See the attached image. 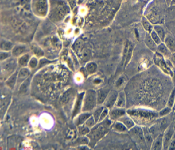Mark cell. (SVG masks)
Here are the masks:
<instances>
[{
  "mask_svg": "<svg viewBox=\"0 0 175 150\" xmlns=\"http://www.w3.org/2000/svg\"><path fill=\"white\" fill-rule=\"evenodd\" d=\"M112 120L108 116L102 121L97 123L87 135L90 140L89 146L94 147L98 141L106 136L109 131L110 127L112 126Z\"/></svg>",
  "mask_w": 175,
  "mask_h": 150,
  "instance_id": "6da1fadb",
  "label": "cell"
},
{
  "mask_svg": "<svg viewBox=\"0 0 175 150\" xmlns=\"http://www.w3.org/2000/svg\"><path fill=\"white\" fill-rule=\"evenodd\" d=\"M97 105V91L93 90H87L83 97L82 112H91L96 108Z\"/></svg>",
  "mask_w": 175,
  "mask_h": 150,
  "instance_id": "7a4b0ae2",
  "label": "cell"
},
{
  "mask_svg": "<svg viewBox=\"0 0 175 150\" xmlns=\"http://www.w3.org/2000/svg\"><path fill=\"white\" fill-rule=\"evenodd\" d=\"M128 132L130 137L133 140L138 147L143 150L148 149L145 141L142 127L136 125L132 129H129Z\"/></svg>",
  "mask_w": 175,
  "mask_h": 150,
  "instance_id": "3957f363",
  "label": "cell"
},
{
  "mask_svg": "<svg viewBox=\"0 0 175 150\" xmlns=\"http://www.w3.org/2000/svg\"><path fill=\"white\" fill-rule=\"evenodd\" d=\"M17 66V62L13 58H8L3 61L1 63V71L7 74L12 75L14 72H15L16 68Z\"/></svg>",
  "mask_w": 175,
  "mask_h": 150,
  "instance_id": "277c9868",
  "label": "cell"
},
{
  "mask_svg": "<svg viewBox=\"0 0 175 150\" xmlns=\"http://www.w3.org/2000/svg\"><path fill=\"white\" fill-rule=\"evenodd\" d=\"M118 92L115 90H111L104 102V106L109 110L115 107L118 97Z\"/></svg>",
  "mask_w": 175,
  "mask_h": 150,
  "instance_id": "5b68a950",
  "label": "cell"
},
{
  "mask_svg": "<svg viewBox=\"0 0 175 150\" xmlns=\"http://www.w3.org/2000/svg\"><path fill=\"white\" fill-rule=\"evenodd\" d=\"M173 115L170 114L166 116L161 117L160 120H158L157 121V124L159 126L160 131L162 133H163V132H165L167 129L171 125L173 118Z\"/></svg>",
  "mask_w": 175,
  "mask_h": 150,
  "instance_id": "8992f818",
  "label": "cell"
},
{
  "mask_svg": "<svg viewBox=\"0 0 175 150\" xmlns=\"http://www.w3.org/2000/svg\"><path fill=\"white\" fill-rule=\"evenodd\" d=\"M126 114L125 108L114 107L109 110L108 117L112 121H117L122 116Z\"/></svg>",
  "mask_w": 175,
  "mask_h": 150,
  "instance_id": "52a82bcc",
  "label": "cell"
},
{
  "mask_svg": "<svg viewBox=\"0 0 175 150\" xmlns=\"http://www.w3.org/2000/svg\"><path fill=\"white\" fill-rule=\"evenodd\" d=\"M175 130L171 125L163 133V149L168 150L169 142L171 140L173 135L175 133Z\"/></svg>",
  "mask_w": 175,
  "mask_h": 150,
  "instance_id": "ba28073f",
  "label": "cell"
},
{
  "mask_svg": "<svg viewBox=\"0 0 175 150\" xmlns=\"http://www.w3.org/2000/svg\"><path fill=\"white\" fill-rule=\"evenodd\" d=\"M85 92H82V93H79L77 95L76 99V103L74 105V107L72 111V117H75L79 114L80 111H82V106H83V97L84 95Z\"/></svg>",
  "mask_w": 175,
  "mask_h": 150,
  "instance_id": "9c48e42d",
  "label": "cell"
},
{
  "mask_svg": "<svg viewBox=\"0 0 175 150\" xmlns=\"http://www.w3.org/2000/svg\"><path fill=\"white\" fill-rule=\"evenodd\" d=\"M111 90L109 88H102L97 91V104L102 105L106 100Z\"/></svg>",
  "mask_w": 175,
  "mask_h": 150,
  "instance_id": "30bf717a",
  "label": "cell"
},
{
  "mask_svg": "<svg viewBox=\"0 0 175 150\" xmlns=\"http://www.w3.org/2000/svg\"><path fill=\"white\" fill-rule=\"evenodd\" d=\"M92 114L89 112H82V114H78L76 116L74 120V123L76 126H80L84 124L85 121L87 120L88 118L91 117Z\"/></svg>",
  "mask_w": 175,
  "mask_h": 150,
  "instance_id": "8fae6325",
  "label": "cell"
},
{
  "mask_svg": "<svg viewBox=\"0 0 175 150\" xmlns=\"http://www.w3.org/2000/svg\"><path fill=\"white\" fill-rule=\"evenodd\" d=\"M30 75L31 71L29 68L26 67H22L18 71V83L21 84L23 81H24L28 77H29Z\"/></svg>",
  "mask_w": 175,
  "mask_h": 150,
  "instance_id": "7c38bea8",
  "label": "cell"
},
{
  "mask_svg": "<svg viewBox=\"0 0 175 150\" xmlns=\"http://www.w3.org/2000/svg\"><path fill=\"white\" fill-rule=\"evenodd\" d=\"M112 129L115 132L119 133H124L128 132L129 129H127L126 126L119 121H115V122L112 125Z\"/></svg>",
  "mask_w": 175,
  "mask_h": 150,
  "instance_id": "4fadbf2b",
  "label": "cell"
},
{
  "mask_svg": "<svg viewBox=\"0 0 175 150\" xmlns=\"http://www.w3.org/2000/svg\"><path fill=\"white\" fill-rule=\"evenodd\" d=\"M115 107L125 108L126 106V95L124 91H121L118 93V97L115 104Z\"/></svg>",
  "mask_w": 175,
  "mask_h": 150,
  "instance_id": "5bb4252c",
  "label": "cell"
},
{
  "mask_svg": "<svg viewBox=\"0 0 175 150\" xmlns=\"http://www.w3.org/2000/svg\"><path fill=\"white\" fill-rule=\"evenodd\" d=\"M18 71H16L12 75H10L6 80V85L11 89H14V87H15L16 84L18 83Z\"/></svg>",
  "mask_w": 175,
  "mask_h": 150,
  "instance_id": "9a60e30c",
  "label": "cell"
},
{
  "mask_svg": "<svg viewBox=\"0 0 175 150\" xmlns=\"http://www.w3.org/2000/svg\"><path fill=\"white\" fill-rule=\"evenodd\" d=\"M163 149V133H161L155 138L152 144L151 150H161Z\"/></svg>",
  "mask_w": 175,
  "mask_h": 150,
  "instance_id": "2e32d148",
  "label": "cell"
},
{
  "mask_svg": "<svg viewBox=\"0 0 175 150\" xmlns=\"http://www.w3.org/2000/svg\"><path fill=\"white\" fill-rule=\"evenodd\" d=\"M118 121L123 123L128 129H130L134 126H136L134 121L127 114H125L123 116H122L119 119H118Z\"/></svg>",
  "mask_w": 175,
  "mask_h": 150,
  "instance_id": "e0dca14e",
  "label": "cell"
},
{
  "mask_svg": "<svg viewBox=\"0 0 175 150\" xmlns=\"http://www.w3.org/2000/svg\"><path fill=\"white\" fill-rule=\"evenodd\" d=\"M145 44L148 47L149 49H150L151 51L155 52L157 50L158 45L156 43L153 39L151 37V35L149 33H147L145 39Z\"/></svg>",
  "mask_w": 175,
  "mask_h": 150,
  "instance_id": "ac0fdd59",
  "label": "cell"
},
{
  "mask_svg": "<svg viewBox=\"0 0 175 150\" xmlns=\"http://www.w3.org/2000/svg\"><path fill=\"white\" fill-rule=\"evenodd\" d=\"M142 129H143V135H144V137H145V141L146 144L148 147V149L151 150V146L152 143L154 142V138H152V136H151L150 133L148 131V129L146 127H142Z\"/></svg>",
  "mask_w": 175,
  "mask_h": 150,
  "instance_id": "d6986e66",
  "label": "cell"
},
{
  "mask_svg": "<svg viewBox=\"0 0 175 150\" xmlns=\"http://www.w3.org/2000/svg\"><path fill=\"white\" fill-rule=\"evenodd\" d=\"M165 45L169 49L171 53L175 52V39L171 35H167L165 39Z\"/></svg>",
  "mask_w": 175,
  "mask_h": 150,
  "instance_id": "ffe728a7",
  "label": "cell"
},
{
  "mask_svg": "<svg viewBox=\"0 0 175 150\" xmlns=\"http://www.w3.org/2000/svg\"><path fill=\"white\" fill-rule=\"evenodd\" d=\"M27 51V48L25 46L18 45L14 47L12 51V54L14 57H18Z\"/></svg>",
  "mask_w": 175,
  "mask_h": 150,
  "instance_id": "44dd1931",
  "label": "cell"
},
{
  "mask_svg": "<svg viewBox=\"0 0 175 150\" xmlns=\"http://www.w3.org/2000/svg\"><path fill=\"white\" fill-rule=\"evenodd\" d=\"M157 51L165 57H169L171 56V52L169 51L166 45L163 43H161L160 45H158Z\"/></svg>",
  "mask_w": 175,
  "mask_h": 150,
  "instance_id": "7402d4cb",
  "label": "cell"
},
{
  "mask_svg": "<svg viewBox=\"0 0 175 150\" xmlns=\"http://www.w3.org/2000/svg\"><path fill=\"white\" fill-rule=\"evenodd\" d=\"M31 80V77L30 76L21 83L18 90L19 93L24 94L27 92L30 85Z\"/></svg>",
  "mask_w": 175,
  "mask_h": 150,
  "instance_id": "603a6c76",
  "label": "cell"
},
{
  "mask_svg": "<svg viewBox=\"0 0 175 150\" xmlns=\"http://www.w3.org/2000/svg\"><path fill=\"white\" fill-rule=\"evenodd\" d=\"M73 95H74V91L72 89L67 90V91L64 93L63 95L61 97V103L63 105L67 104L70 101V99H72Z\"/></svg>",
  "mask_w": 175,
  "mask_h": 150,
  "instance_id": "cb8c5ba5",
  "label": "cell"
},
{
  "mask_svg": "<svg viewBox=\"0 0 175 150\" xmlns=\"http://www.w3.org/2000/svg\"><path fill=\"white\" fill-rule=\"evenodd\" d=\"M148 131L150 133L152 138H154V140L156 138H157V137L159 135L162 133L161 131H160L159 126L158 125L157 123H155L154 125H153L152 126H151L150 128H148Z\"/></svg>",
  "mask_w": 175,
  "mask_h": 150,
  "instance_id": "d4e9b609",
  "label": "cell"
},
{
  "mask_svg": "<svg viewBox=\"0 0 175 150\" xmlns=\"http://www.w3.org/2000/svg\"><path fill=\"white\" fill-rule=\"evenodd\" d=\"M11 100L10 97H6L5 98H3L1 99V116H3L5 114V112L6 111L8 106L9 105Z\"/></svg>",
  "mask_w": 175,
  "mask_h": 150,
  "instance_id": "484cf974",
  "label": "cell"
},
{
  "mask_svg": "<svg viewBox=\"0 0 175 150\" xmlns=\"http://www.w3.org/2000/svg\"><path fill=\"white\" fill-rule=\"evenodd\" d=\"M30 60V55L29 54H24L19 58L18 60V65L22 67H27L29 66Z\"/></svg>",
  "mask_w": 175,
  "mask_h": 150,
  "instance_id": "4316f807",
  "label": "cell"
},
{
  "mask_svg": "<svg viewBox=\"0 0 175 150\" xmlns=\"http://www.w3.org/2000/svg\"><path fill=\"white\" fill-rule=\"evenodd\" d=\"M90 140L87 136H79L78 138L74 142V144L78 146H83L89 144Z\"/></svg>",
  "mask_w": 175,
  "mask_h": 150,
  "instance_id": "83f0119b",
  "label": "cell"
},
{
  "mask_svg": "<svg viewBox=\"0 0 175 150\" xmlns=\"http://www.w3.org/2000/svg\"><path fill=\"white\" fill-rule=\"evenodd\" d=\"M90 131H91V129L85 124L78 126V132L79 136H87L88 134L90 132Z\"/></svg>",
  "mask_w": 175,
  "mask_h": 150,
  "instance_id": "f1b7e54d",
  "label": "cell"
},
{
  "mask_svg": "<svg viewBox=\"0 0 175 150\" xmlns=\"http://www.w3.org/2000/svg\"><path fill=\"white\" fill-rule=\"evenodd\" d=\"M104 107H105L104 106H99V107H98L94 110L93 112L92 113V115L95 120L97 123L99 122L100 116L101 114H102Z\"/></svg>",
  "mask_w": 175,
  "mask_h": 150,
  "instance_id": "f546056e",
  "label": "cell"
},
{
  "mask_svg": "<svg viewBox=\"0 0 175 150\" xmlns=\"http://www.w3.org/2000/svg\"><path fill=\"white\" fill-rule=\"evenodd\" d=\"M154 31L160 37V39L162 40V41H165L166 36V33H165V31L163 29V27H161V26H159V25H156L154 27Z\"/></svg>",
  "mask_w": 175,
  "mask_h": 150,
  "instance_id": "4dcf8cb0",
  "label": "cell"
},
{
  "mask_svg": "<svg viewBox=\"0 0 175 150\" xmlns=\"http://www.w3.org/2000/svg\"><path fill=\"white\" fill-rule=\"evenodd\" d=\"M97 65L95 62H89L88 63L85 67V69L87 71L89 75L93 74L96 72L97 70Z\"/></svg>",
  "mask_w": 175,
  "mask_h": 150,
  "instance_id": "1f68e13d",
  "label": "cell"
},
{
  "mask_svg": "<svg viewBox=\"0 0 175 150\" xmlns=\"http://www.w3.org/2000/svg\"><path fill=\"white\" fill-rule=\"evenodd\" d=\"M1 48L3 51H9L13 48V44L9 41L2 40L1 42Z\"/></svg>",
  "mask_w": 175,
  "mask_h": 150,
  "instance_id": "d6a6232c",
  "label": "cell"
},
{
  "mask_svg": "<svg viewBox=\"0 0 175 150\" xmlns=\"http://www.w3.org/2000/svg\"><path fill=\"white\" fill-rule=\"evenodd\" d=\"M74 48L78 53H81L84 48V42L82 39H78L74 45Z\"/></svg>",
  "mask_w": 175,
  "mask_h": 150,
  "instance_id": "836d02e7",
  "label": "cell"
},
{
  "mask_svg": "<svg viewBox=\"0 0 175 150\" xmlns=\"http://www.w3.org/2000/svg\"><path fill=\"white\" fill-rule=\"evenodd\" d=\"M142 24L145 30H146L148 33H151L153 31V26L150 24V22L145 17H143L142 20Z\"/></svg>",
  "mask_w": 175,
  "mask_h": 150,
  "instance_id": "e575fe53",
  "label": "cell"
},
{
  "mask_svg": "<svg viewBox=\"0 0 175 150\" xmlns=\"http://www.w3.org/2000/svg\"><path fill=\"white\" fill-rule=\"evenodd\" d=\"M175 103V88L172 90L167 101V106L170 108H173Z\"/></svg>",
  "mask_w": 175,
  "mask_h": 150,
  "instance_id": "d590c367",
  "label": "cell"
},
{
  "mask_svg": "<svg viewBox=\"0 0 175 150\" xmlns=\"http://www.w3.org/2000/svg\"><path fill=\"white\" fill-rule=\"evenodd\" d=\"M80 56L82 60L84 61H87L90 59L91 57V51L88 48H84L83 49L81 53Z\"/></svg>",
  "mask_w": 175,
  "mask_h": 150,
  "instance_id": "8d00e7d4",
  "label": "cell"
},
{
  "mask_svg": "<svg viewBox=\"0 0 175 150\" xmlns=\"http://www.w3.org/2000/svg\"><path fill=\"white\" fill-rule=\"evenodd\" d=\"M84 124L86 126L88 127L90 129H91L97 124V122H96L93 116V115H91V117H89L88 118L87 120L85 121Z\"/></svg>",
  "mask_w": 175,
  "mask_h": 150,
  "instance_id": "74e56055",
  "label": "cell"
},
{
  "mask_svg": "<svg viewBox=\"0 0 175 150\" xmlns=\"http://www.w3.org/2000/svg\"><path fill=\"white\" fill-rule=\"evenodd\" d=\"M132 51H133V47L132 45L130 43L129 45V48H128V51L127 52V57H126V59L125 61L124 62V67H126L127 66V65L129 63L130 60L131 59L132 57Z\"/></svg>",
  "mask_w": 175,
  "mask_h": 150,
  "instance_id": "f35d334b",
  "label": "cell"
},
{
  "mask_svg": "<svg viewBox=\"0 0 175 150\" xmlns=\"http://www.w3.org/2000/svg\"><path fill=\"white\" fill-rule=\"evenodd\" d=\"M172 108L167 106L165 108H163L158 112V116L160 117H164L170 114L172 112Z\"/></svg>",
  "mask_w": 175,
  "mask_h": 150,
  "instance_id": "ab89813d",
  "label": "cell"
},
{
  "mask_svg": "<svg viewBox=\"0 0 175 150\" xmlns=\"http://www.w3.org/2000/svg\"><path fill=\"white\" fill-rule=\"evenodd\" d=\"M151 36L152 39H153L154 42H156V43L157 45H160L161 43H162V40L161 39L160 37L154 31H152L151 32Z\"/></svg>",
  "mask_w": 175,
  "mask_h": 150,
  "instance_id": "60d3db41",
  "label": "cell"
},
{
  "mask_svg": "<svg viewBox=\"0 0 175 150\" xmlns=\"http://www.w3.org/2000/svg\"><path fill=\"white\" fill-rule=\"evenodd\" d=\"M38 62H39L38 60L36 58V57H32V58H31L30 61H29V66L31 69H35L36 67H37V66L38 65Z\"/></svg>",
  "mask_w": 175,
  "mask_h": 150,
  "instance_id": "b9f144b4",
  "label": "cell"
},
{
  "mask_svg": "<svg viewBox=\"0 0 175 150\" xmlns=\"http://www.w3.org/2000/svg\"><path fill=\"white\" fill-rule=\"evenodd\" d=\"M109 112V109L107 108V107H104V108L103 109L102 112V114H101L100 116L99 120L98 122H100L102 121L103 120H105L106 118L108 116Z\"/></svg>",
  "mask_w": 175,
  "mask_h": 150,
  "instance_id": "7bdbcfd3",
  "label": "cell"
},
{
  "mask_svg": "<svg viewBox=\"0 0 175 150\" xmlns=\"http://www.w3.org/2000/svg\"><path fill=\"white\" fill-rule=\"evenodd\" d=\"M11 56V54L7 52H1V61H3L9 58V57Z\"/></svg>",
  "mask_w": 175,
  "mask_h": 150,
  "instance_id": "ee69618b",
  "label": "cell"
},
{
  "mask_svg": "<svg viewBox=\"0 0 175 150\" xmlns=\"http://www.w3.org/2000/svg\"><path fill=\"white\" fill-rule=\"evenodd\" d=\"M168 150H175V133H174V135H173L172 138H171V140L170 142H169Z\"/></svg>",
  "mask_w": 175,
  "mask_h": 150,
  "instance_id": "f6af8a7d",
  "label": "cell"
},
{
  "mask_svg": "<svg viewBox=\"0 0 175 150\" xmlns=\"http://www.w3.org/2000/svg\"><path fill=\"white\" fill-rule=\"evenodd\" d=\"M33 51H34V52H35V54H36L37 56H42L44 54V53H43L42 50L40 48H38V47H35L34 49H33Z\"/></svg>",
  "mask_w": 175,
  "mask_h": 150,
  "instance_id": "bcb514c9",
  "label": "cell"
},
{
  "mask_svg": "<svg viewBox=\"0 0 175 150\" xmlns=\"http://www.w3.org/2000/svg\"><path fill=\"white\" fill-rule=\"evenodd\" d=\"M123 78H122V77H121V78H119V79L118 80V81H117V86L118 87V86H120L121 84H123Z\"/></svg>",
  "mask_w": 175,
  "mask_h": 150,
  "instance_id": "7dc6e473",
  "label": "cell"
},
{
  "mask_svg": "<svg viewBox=\"0 0 175 150\" xmlns=\"http://www.w3.org/2000/svg\"><path fill=\"white\" fill-rule=\"evenodd\" d=\"M171 125L173 127V128L175 130V114L173 116V118H172V122H171Z\"/></svg>",
  "mask_w": 175,
  "mask_h": 150,
  "instance_id": "c3c4849f",
  "label": "cell"
},
{
  "mask_svg": "<svg viewBox=\"0 0 175 150\" xmlns=\"http://www.w3.org/2000/svg\"><path fill=\"white\" fill-rule=\"evenodd\" d=\"M69 1L70 5L72 6V7L73 8L75 5H76V2H75V1L74 0H69Z\"/></svg>",
  "mask_w": 175,
  "mask_h": 150,
  "instance_id": "681fc988",
  "label": "cell"
},
{
  "mask_svg": "<svg viewBox=\"0 0 175 150\" xmlns=\"http://www.w3.org/2000/svg\"><path fill=\"white\" fill-rule=\"evenodd\" d=\"M171 61L175 66V52L171 55Z\"/></svg>",
  "mask_w": 175,
  "mask_h": 150,
  "instance_id": "f907efd6",
  "label": "cell"
},
{
  "mask_svg": "<svg viewBox=\"0 0 175 150\" xmlns=\"http://www.w3.org/2000/svg\"><path fill=\"white\" fill-rule=\"evenodd\" d=\"M166 2L167 3V5H169V4L171 2V1H172V0H166Z\"/></svg>",
  "mask_w": 175,
  "mask_h": 150,
  "instance_id": "816d5d0a",
  "label": "cell"
},
{
  "mask_svg": "<svg viewBox=\"0 0 175 150\" xmlns=\"http://www.w3.org/2000/svg\"><path fill=\"white\" fill-rule=\"evenodd\" d=\"M171 4L172 5H175V0H172V1H171Z\"/></svg>",
  "mask_w": 175,
  "mask_h": 150,
  "instance_id": "f5cc1de1",
  "label": "cell"
},
{
  "mask_svg": "<svg viewBox=\"0 0 175 150\" xmlns=\"http://www.w3.org/2000/svg\"><path fill=\"white\" fill-rule=\"evenodd\" d=\"M173 110H174V111H175V105H174V106H173Z\"/></svg>",
  "mask_w": 175,
  "mask_h": 150,
  "instance_id": "db71d44e",
  "label": "cell"
},
{
  "mask_svg": "<svg viewBox=\"0 0 175 150\" xmlns=\"http://www.w3.org/2000/svg\"></svg>",
  "mask_w": 175,
  "mask_h": 150,
  "instance_id": "11a10c76",
  "label": "cell"
}]
</instances>
